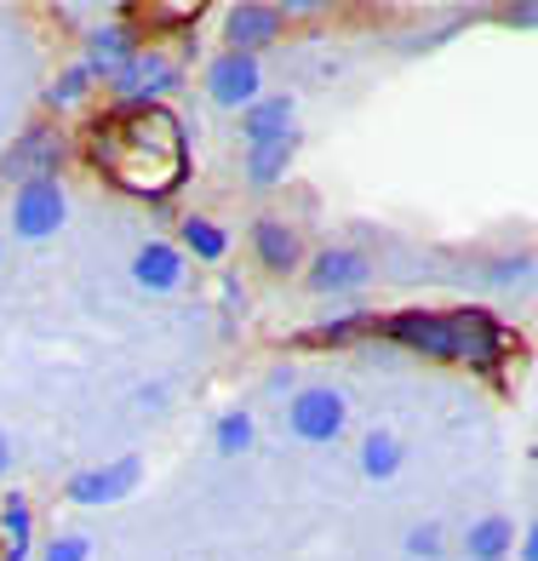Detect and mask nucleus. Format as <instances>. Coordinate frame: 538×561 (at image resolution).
Here are the masks:
<instances>
[{"label": "nucleus", "mask_w": 538, "mask_h": 561, "mask_svg": "<svg viewBox=\"0 0 538 561\" xmlns=\"http://www.w3.org/2000/svg\"><path fill=\"white\" fill-rule=\"evenodd\" d=\"M287 424L298 442H332L344 430V396L339 390H298L287 407Z\"/></svg>", "instance_id": "obj_5"}, {"label": "nucleus", "mask_w": 538, "mask_h": 561, "mask_svg": "<svg viewBox=\"0 0 538 561\" xmlns=\"http://www.w3.org/2000/svg\"><path fill=\"white\" fill-rule=\"evenodd\" d=\"M115 87H121V92H133L138 104H156L161 92H172V87H178V69H172L167 58H149V64H138V58H133V64H126V69L115 75Z\"/></svg>", "instance_id": "obj_10"}, {"label": "nucleus", "mask_w": 538, "mask_h": 561, "mask_svg": "<svg viewBox=\"0 0 538 561\" xmlns=\"http://www.w3.org/2000/svg\"><path fill=\"white\" fill-rule=\"evenodd\" d=\"M92 556V545L81 539V533H64V539H53L41 550V561H87Z\"/></svg>", "instance_id": "obj_22"}, {"label": "nucleus", "mask_w": 538, "mask_h": 561, "mask_svg": "<svg viewBox=\"0 0 538 561\" xmlns=\"http://www.w3.org/2000/svg\"><path fill=\"white\" fill-rule=\"evenodd\" d=\"M504 18H510V23H522V30H538V7H510Z\"/></svg>", "instance_id": "obj_25"}, {"label": "nucleus", "mask_w": 538, "mask_h": 561, "mask_svg": "<svg viewBox=\"0 0 538 561\" xmlns=\"http://www.w3.org/2000/svg\"><path fill=\"white\" fill-rule=\"evenodd\" d=\"M92 53L104 58L110 75H121L126 64H133V41H126V30H98V35H92Z\"/></svg>", "instance_id": "obj_18"}, {"label": "nucleus", "mask_w": 538, "mask_h": 561, "mask_svg": "<svg viewBox=\"0 0 538 561\" xmlns=\"http://www.w3.org/2000/svg\"><path fill=\"white\" fill-rule=\"evenodd\" d=\"M407 550H413V556H435V550H442V527H413V533H407Z\"/></svg>", "instance_id": "obj_23"}, {"label": "nucleus", "mask_w": 538, "mask_h": 561, "mask_svg": "<svg viewBox=\"0 0 538 561\" xmlns=\"http://www.w3.org/2000/svg\"><path fill=\"white\" fill-rule=\"evenodd\" d=\"M293 144H298V138H287V144H259V149H252V156H247V178H252V184H275V178H287Z\"/></svg>", "instance_id": "obj_16"}, {"label": "nucleus", "mask_w": 538, "mask_h": 561, "mask_svg": "<svg viewBox=\"0 0 538 561\" xmlns=\"http://www.w3.org/2000/svg\"><path fill=\"white\" fill-rule=\"evenodd\" d=\"M362 470H367L373 481H390V476L401 470V442L390 436V430H373V436L362 442Z\"/></svg>", "instance_id": "obj_14"}, {"label": "nucleus", "mask_w": 538, "mask_h": 561, "mask_svg": "<svg viewBox=\"0 0 538 561\" xmlns=\"http://www.w3.org/2000/svg\"><path fill=\"white\" fill-rule=\"evenodd\" d=\"M133 275L144 280V287H156V293H172L178 280H184V252L167 247V241H149L133 259Z\"/></svg>", "instance_id": "obj_11"}, {"label": "nucleus", "mask_w": 538, "mask_h": 561, "mask_svg": "<svg viewBox=\"0 0 538 561\" xmlns=\"http://www.w3.org/2000/svg\"><path fill=\"white\" fill-rule=\"evenodd\" d=\"M275 30H281V12H275V7H236V12H229V23H224V35H229V46H236V53L275 41Z\"/></svg>", "instance_id": "obj_12"}, {"label": "nucleus", "mask_w": 538, "mask_h": 561, "mask_svg": "<svg viewBox=\"0 0 538 561\" xmlns=\"http://www.w3.org/2000/svg\"><path fill=\"white\" fill-rule=\"evenodd\" d=\"M384 333L407 350H424V355H447V362H470L487 367L493 355L504 350L499 327L487 321L481 310H453V316H424V310H407L396 321H384Z\"/></svg>", "instance_id": "obj_2"}, {"label": "nucleus", "mask_w": 538, "mask_h": 561, "mask_svg": "<svg viewBox=\"0 0 538 561\" xmlns=\"http://www.w3.org/2000/svg\"><path fill=\"white\" fill-rule=\"evenodd\" d=\"M510 539H516V527H510L504 516H487V522H476V527H470L465 550H470L476 561H499V556L510 550Z\"/></svg>", "instance_id": "obj_15"}, {"label": "nucleus", "mask_w": 538, "mask_h": 561, "mask_svg": "<svg viewBox=\"0 0 538 561\" xmlns=\"http://www.w3.org/2000/svg\"><path fill=\"white\" fill-rule=\"evenodd\" d=\"M7 533H12V556L7 561H23L30 556V504H23L18 493L7 499Z\"/></svg>", "instance_id": "obj_20"}, {"label": "nucleus", "mask_w": 538, "mask_h": 561, "mask_svg": "<svg viewBox=\"0 0 538 561\" xmlns=\"http://www.w3.org/2000/svg\"><path fill=\"white\" fill-rule=\"evenodd\" d=\"M58 156H64V138L53 133V126H30V133L7 149L0 178H18V190H23V184H53Z\"/></svg>", "instance_id": "obj_3"}, {"label": "nucleus", "mask_w": 538, "mask_h": 561, "mask_svg": "<svg viewBox=\"0 0 538 561\" xmlns=\"http://www.w3.org/2000/svg\"><path fill=\"white\" fill-rule=\"evenodd\" d=\"M527 270H533V259H504V264H493V280H516Z\"/></svg>", "instance_id": "obj_24"}, {"label": "nucleus", "mask_w": 538, "mask_h": 561, "mask_svg": "<svg viewBox=\"0 0 538 561\" xmlns=\"http://www.w3.org/2000/svg\"><path fill=\"white\" fill-rule=\"evenodd\" d=\"M522 561H538V522L527 527V550H522Z\"/></svg>", "instance_id": "obj_26"}, {"label": "nucleus", "mask_w": 538, "mask_h": 561, "mask_svg": "<svg viewBox=\"0 0 538 561\" xmlns=\"http://www.w3.org/2000/svg\"><path fill=\"white\" fill-rule=\"evenodd\" d=\"M252 252L264 259V270H298V259H304L298 236L287 224H275V218H264L259 229H252Z\"/></svg>", "instance_id": "obj_13"}, {"label": "nucleus", "mask_w": 538, "mask_h": 561, "mask_svg": "<svg viewBox=\"0 0 538 561\" xmlns=\"http://www.w3.org/2000/svg\"><path fill=\"white\" fill-rule=\"evenodd\" d=\"M98 167L133 195H167L184 178V126L167 104H133L98 126Z\"/></svg>", "instance_id": "obj_1"}, {"label": "nucleus", "mask_w": 538, "mask_h": 561, "mask_svg": "<svg viewBox=\"0 0 538 561\" xmlns=\"http://www.w3.org/2000/svg\"><path fill=\"white\" fill-rule=\"evenodd\" d=\"M367 275H373V264L362 259V252L339 247V252H321V259L310 264V287L316 293H344V287H367Z\"/></svg>", "instance_id": "obj_9"}, {"label": "nucleus", "mask_w": 538, "mask_h": 561, "mask_svg": "<svg viewBox=\"0 0 538 561\" xmlns=\"http://www.w3.org/2000/svg\"><path fill=\"white\" fill-rule=\"evenodd\" d=\"M252 447V419L247 413H224L218 419V453H247Z\"/></svg>", "instance_id": "obj_21"}, {"label": "nucleus", "mask_w": 538, "mask_h": 561, "mask_svg": "<svg viewBox=\"0 0 538 561\" xmlns=\"http://www.w3.org/2000/svg\"><path fill=\"white\" fill-rule=\"evenodd\" d=\"M7 470H12V442L0 436V476H7Z\"/></svg>", "instance_id": "obj_27"}, {"label": "nucleus", "mask_w": 538, "mask_h": 561, "mask_svg": "<svg viewBox=\"0 0 538 561\" xmlns=\"http://www.w3.org/2000/svg\"><path fill=\"white\" fill-rule=\"evenodd\" d=\"M241 133H247L252 149H259V144H287V138H298V126H293V98H264V104H252V110L241 115Z\"/></svg>", "instance_id": "obj_8"}, {"label": "nucleus", "mask_w": 538, "mask_h": 561, "mask_svg": "<svg viewBox=\"0 0 538 561\" xmlns=\"http://www.w3.org/2000/svg\"><path fill=\"white\" fill-rule=\"evenodd\" d=\"M64 218H69V207H64L58 178H53V184H23V190H18V201H12V229H18L23 241H46V236H58Z\"/></svg>", "instance_id": "obj_4"}, {"label": "nucleus", "mask_w": 538, "mask_h": 561, "mask_svg": "<svg viewBox=\"0 0 538 561\" xmlns=\"http://www.w3.org/2000/svg\"><path fill=\"white\" fill-rule=\"evenodd\" d=\"M138 476H144L138 458H121V465H110V470L75 476V481H69V499H75V504H115V499H126V493L138 488Z\"/></svg>", "instance_id": "obj_7"}, {"label": "nucleus", "mask_w": 538, "mask_h": 561, "mask_svg": "<svg viewBox=\"0 0 538 561\" xmlns=\"http://www.w3.org/2000/svg\"><path fill=\"white\" fill-rule=\"evenodd\" d=\"M92 75H98V64H75L64 81H53V92H46V104L53 110H69V104H81V92L92 87Z\"/></svg>", "instance_id": "obj_17"}, {"label": "nucleus", "mask_w": 538, "mask_h": 561, "mask_svg": "<svg viewBox=\"0 0 538 561\" xmlns=\"http://www.w3.org/2000/svg\"><path fill=\"white\" fill-rule=\"evenodd\" d=\"M207 92L213 104L224 110H252V98H259V64H252L247 53H229L207 69Z\"/></svg>", "instance_id": "obj_6"}, {"label": "nucleus", "mask_w": 538, "mask_h": 561, "mask_svg": "<svg viewBox=\"0 0 538 561\" xmlns=\"http://www.w3.org/2000/svg\"><path fill=\"white\" fill-rule=\"evenodd\" d=\"M184 241L195 247V259H224V252H229L224 229H218V224H207V218H190V224H184Z\"/></svg>", "instance_id": "obj_19"}]
</instances>
